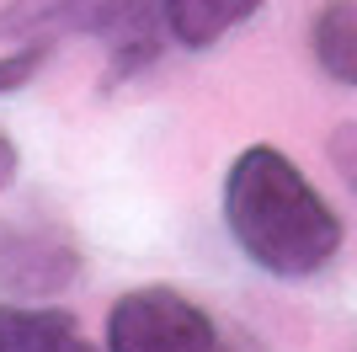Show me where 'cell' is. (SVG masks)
<instances>
[{
  "label": "cell",
  "mask_w": 357,
  "mask_h": 352,
  "mask_svg": "<svg viewBox=\"0 0 357 352\" xmlns=\"http://www.w3.org/2000/svg\"><path fill=\"white\" fill-rule=\"evenodd\" d=\"M0 352H96L64 309H0Z\"/></svg>",
  "instance_id": "6"
},
{
  "label": "cell",
  "mask_w": 357,
  "mask_h": 352,
  "mask_svg": "<svg viewBox=\"0 0 357 352\" xmlns=\"http://www.w3.org/2000/svg\"><path fill=\"white\" fill-rule=\"evenodd\" d=\"M107 352H229V342L187 293L134 288L107 309Z\"/></svg>",
  "instance_id": "2"
},
{
  "label": "cell",
  "mask_w": 357,
  "mask_h": 352,
  "mask_svg": "<svg viewBox=\"0 0 357 352\" xmlns=\"http://www.w3.org/2000/svg\"><path fill=\"white\" fill-rule=\"evenodd\" d=\"M144 0H11L0 11V38L54 43L64 32H118Z\"/></svg>",
  "instance_id": "4"
},
{
  "label": "cell",
  "mask_w": 357,
  "mask_h": 352,
  "mask_svg": "<svg viewBox=\"0 0 357 352\" xmlns=\"http://www.w3.org/2000/svg\"><path fill=\"white\" fill-rule=\"evenodd\" d=\"M80 272V251L64 240L59 230H32V224H11L0 230V283L22 299H43L59 293L64 283Z\"/></svg>",
  "instance_id": "3"
},
{
  "label": "cell",
  "mask_w": 357,
  "mask_h": 352,
  "mask_svg": "<svg viewBox=\"0 0 357 352\" xmlns=\"http://www.w3.org/2000/svg\"><path fill=\"white\" fill-rule=\"evenodd\" d=\"M224 224L272 278H310L342 251V219L314 182L272 145L240 149L224 176Z\"/></svg>",
  "instance_id": "1"
},
{
  "label": "cell",
  "mask_w": 357,
  "mask_h": 352,
  "mask_svg": "<svg viewBox=\"0 0 357 352\" xmlns=\"http://www.w3.org/2000/svg\"><path fill=\"white\" fill-rule=\"evenodd\" d=\"M256 11H261V0H160L165 32L181 48H213L224 32H235Z\"/></svg>",
  "instance_id": "5"
},
{
  "label": "cell",
  "mask_w": 357,
  "mask_h": 352,
  "mask_svg": "<svg viewBox=\"0 0 357 352\" xmlns=\"http://www.w3.org/2000/svg\"><path fill=\"white\" fill-rule=\"evenodd\" d=\"M314 64L336 80V86H357V0H326L310 27Z\"/></svg>",
  "instance_id": "7"
},
{
  "label": "cell",
  "mask_w": 357,
  "mask_h": 352,
  "mask_svg": "<svg viewBox=\"0 0 357 352\" xmlns=\"http://www.w3.org/2000/svg\"><path fill=\"white\" fill-rule=\"evenodd\" d=\"M11 176H16V145L6 139V129H0V187H6Z\"/></svg>",
  "instance_id": "9"
},
{
  "label": "cell",
  "mask_w": 357,
  "mask_h": 352,
  "mask_svg": "<svg viewBox=\"0 0 357 352\" xmlns=\"http://www.w3.org/2000/svg\"><path fill=\"white\" fill-rule=\"evenodd\" d=\"M326 155H331V166H336V176H342V187L357 198V123H336V129H331Z\"/></svg>",
  "instance_id": "8"
}]
</instances>
